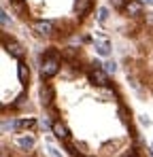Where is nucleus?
Wrapping results in <instances>:
<instances>
[{"label":"nucleus","mask_w":153,"mask_h":157,"mask_svg":"<svg viewBox=\"0 0 153 157\" xmlns=\"http://www.w3.org/2000/svg\"><path fill=\"white\" fill-rule=\"evenodd\" d=\"M57 68H60L57 55H49V57H45V62H43V66H41V75H43V77H53V75L57 72Z\"/></svg>","instance_id":"f257e3e1"},{"label":"nucleus","mask_w":153,"mask_h":157,"mask_svg":"<svg viewBox=\"0 0 153 157\" xmlns=\"http://www.w3.org/2000/svg\"><path fill=\"white\" fill-rule=\"evenodd\" d=\"M89 81H92L94 85H98V87H106V85H108V77H106V72L100 70V68H96V70L89 75Z\"/></svg>","instance_id":"f03ea898"},{"label":"nucleus","mask_w":153,"mask_h":157,"mask_svg":"<svg viewBox=\"0 0 153 157\" xmlns=\"http://www.w3.org/2000/svg\"><path fill=\"white\" fill-rule=\"evenodd\" d=\"M126 13L128 15H132V17H136V15H140L143 13V4H140V0H126Z\"/></svg>","instance_id":"7ed1b4c3"},{"label":"nucleus","mask_w":153,"mask_h":157,"mask_svg":"<svg viewBox=\"0 0 153 157\" xmlns=\"http://www.w3.org/2000/svg\"><path fill=\"white\" fill-rule=\"evenodd\" d=\"M34 142H36L34 136H19V138L15 140V144H17L22 151H30V149L34 147Z\"/></svg>","instance_id":"20e7f679"},{"label":"nucleus","mask_w":153,"mask_h":157,"mask_svg":"<svg viewBox=\"0 0 153 157\" xmlns=\"http://www.w3.org/2000/svg\"><path fill=\"white\" fill-rule=\"evenodd\" d=\"M34 30H36L41 36H49L51 32H53V24H51V21H36Z\"/></svg>","instance_id":"39448f33"},{"label":"nucleus","mask_w":153,"mask_h":157,"mask_svg":"<svg viewBox=\"0 0 153 157\" xmlns=\"http://www.w3.org/2000/svg\"><path fill=\"white\" fill-rule=\"evenodd\" d=\"M6 51L11 53L13 57H19V59L24 57V49H22V45H17V43H13V40L6 43Z\"/></svg>","instance_id":"423d86ee"},{"label":"nucleus","mask_w":153,"mask_h":157,"mask_svg":"<svg viewBox=\"0 0 153 157\" xmlns=\"http://www.w3.org/2000/svg\"><path fill=\"white\" fill-rule=\"evenodd\" d=\"M41 96H43V102H45V104H49V102H51V98H53V91H51V87L47 85V83L41 87Z\"/></svg>","instance_id":"0eeeda50"},{"label":"nucleus","mask_w":153,"mask_h":157,"mask_svg":"<svg viewBox=\"0 0 153 157\" xmlns=\"http://www.w3.org/2000/svg\"><path fill=\"white\" fill-rule=\"evenodd\" d=\"M53 132H55V136H57V138H62V140H66V138H68V130H66L62 123H53Z\"/></svg>","instance_id":"6e6552de"},{"label":"nucleus","mask_w":153,"mask_h":157,"mask_svg":"<svg viewBox=\"0 0 153 157\" xmlns=\"http://www.w3.org/2000/svg\"><path fill=\"white\" fill-rule=\"evenodd\" d=\"M15 130H19V123H15V121H2V132L6 134V132H15Z\"/></svg>","instance_id":"1a4fd4ad"},{"label":"nucleus","mask_w":153,"mask_h":157,"mask_svg":"<svg viewBox=\"0 0 153 157\" xmlns=\"http://www.w3.org/2000/svg\"><path fill=\"white\" fill-rule=\"evenodd\" d=\"M36 125V121L32 119V117H28V119H22L19 121V130H30V128H34Z\"/></svg>","instance_id":"9d476101"},{"label":"nucleus","mask_w":153,"mask_h":157,"mask_svg":"<svg viewBox=\"0 0 153 157\" xmlns=\"http://www.w3.org/2000/svg\"><path fill=\"white\" fill-rule=\"evenodd\" d=\"M89 4H92V0H76V11L79 13H87Z\"/></svg>","instance_id":"9b49d317"},{"label":"nucleus","mask_w":153,"mask_h":157,"mask_svg":"<svg viewBox=\"0 0 153 157\" xmlns=\"http://www.w3.org/2000/svg\"><path fill=\"white\" fill-rule=\"evenodd\" d=\"M106 17H108V9L100 6V9H98V21H102V24H104V21H106Z\"/></svg>","instance_id":"f8f14e48"},{"label":"nucleus","mask_w":153,"mask_h":157,"mask_svg":"<svg viewBox=\"0 0 153 157\" xmlns=\"http://www.w3.org/2000/svg\"><path fill=\"white\" fill-rule=\"evenodd\" d=\"M28 75H30V72H28V66L22 62V64H19V78H22V81H26V78H28Z\"/></svg>","instance_id":"ddd939ff"},{"label":"nucleus","mask_w":153,"mask_h":157,"mask_svg":"<svg viewBox=\"0 0 153 157\" xmlns=\"http://www.w3.org/2000/svg\"><path fill=\"white\" fill-rule=\"evenodd\" d=\"M47 151H49V157H62V153H60V151H57V149H55L51 142L47 144Z\"/></svg>","instance_id":"4468645a"},{"label":"nucleus","mask_w":153,"mask_h":157,"mask_svg":"<svg viewBox=\"0 0 153 157\" xmlns=\"http://www.w3.org/2000/svg\"><path fill=\"white\" fill-rule=\"evenodd\" d=\"M104 70H106V72H115V70H117V64H115V62H106V64H104Z\"/></svg>","instance_id":"2eb2a0df"},{"label":"nucleus","mask_w":153,"mask_h":157,"mask_svg":"<svg viewBox=\"0 0 153 157\" xmlns=\"http://www.w3.org/2000/svg\"><path fill=\"white\" fill-rule=\"evenodd\" d=\"M0 19H2V26H4V28H9V15H6L4 11H2V15H0Z\"/></svg>","instance_id":"dca6fc26"},{"label":"nucleus","mask_w":153,"mask_h":157,"mask_svg":"<svg viewBox=\"0 0 153 157\" xmlns=\"http://www.w3.org/2000/svg\"><path fill=\"white\" fill-rule=\"evenodd\" d=\"M111 2H113L115 6H126V2H124V0H111Z\"/></svg>","instance_id":"f3484780"},{"label":"nucleus","mask_w":153,"mask_h":157,"mask_svg":"<svg viewBox=\"0 0 153 157\" xmlns=\"http://www.w3.org/2000/svg\"><path fill=\"white\" fill-rule=\"evenodd\" d=\"M151 157H153V144H151Z\"/></svg>","instance_id":"a211bd4d"},{"label":"nucleus","mask_w":153,"mask_h":157,"mask_svg":"<svg viewBox=\"0 0 153 157\" xmlns=\"http://www.w3.org/2000/svg\"><path fill=\"white\" fill-rule=\"evenodd\" d=\"M147 2H149V4H151V2H153V0H147Z\"/></svg>","instance_id":"6ab92c4d"}]
</instances>
